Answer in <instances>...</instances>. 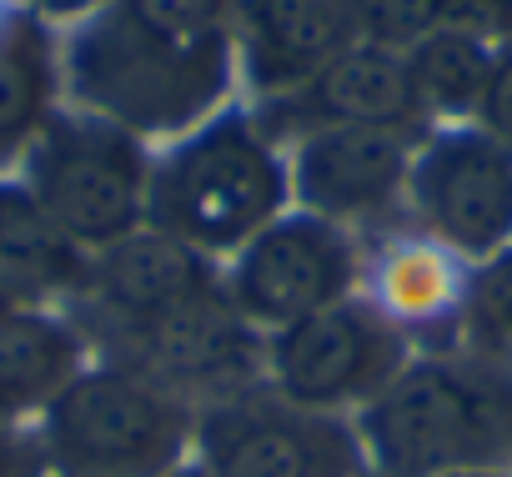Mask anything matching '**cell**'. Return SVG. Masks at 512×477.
<instances>
[{
	"label": "cell",
	"instance_id": "6da1fadb",
	"mask_svg": "<svg viewBox=\"0 0 512 477\" xmlns=\"http://www.w3.org/2000/svg\"><path fill=\"white\" fill-rule=\"evenodd\" d=\"M236 0H101L66 46L81 111L131 136H186L226 96Z\"/></svg>",
	"mask_w": 512,
	"mask_h": 477
},
{
	"label": "cell",
	"instance_id": "7a4b0ae2",
	"mask_svg": "<svg viewBox=\"0 0 512 477\" xmlns=\"http://www.w3.org/2000/svg\"><path fill=\"white\" fill-rule=\"evenodd\" d=\"M292 206L287 156L241 111L191 126L146 181V221L201 257H236L262 226Z\"/></svg>",
	"mask_w": 512,
	"mask_h": 477
},
{
	"label": "cell",
	"instance_id": "3957f363",
	"mask_svg": "<svg viewBox=\"0 0 512 477\" xmlns=\"http://www.w3.org/2000/svg\"><path fill=\"white\" fill-rule=\"evenodd\" d=\"M352 432L372 477L502 467L512 452V387L482 367L422 357L357 412Z\"/></svg>",
	"mask_w": 512,
	"mask_h": 477
},
{
	"label": "cell",
	"instance_id": "277c9868",
	"mask_svg": "<svg viewBox=\"0 0 512 477\" xmlns=\"http://www.w3.org/2000/svg\"><path fill=\"white\" fill-rule=\"evenodd\" d=\"M51 472L171 477L196 442V407L126 362H91L41 417Z\"/></svg>",
	"mask_w": 512,
	"mask_h": 477
},
{
	"label": "cell",
	"instance_id": "5b68a950",
	"mask_svg": "<svg viewBox=\"0 0 512 477\" xmlns=\"http://www.w3.org/2000/svg\"><path fill=\"white\" fill-rule=\"evenodd\" d=\"M21 166L36 206L86 257L146 226L151 156L141 151V136L121 131L106 116L56 111Z\"/></svg>",
	"mask_w": 512,
	"mask_h": 477
},
{
	"label": "cell",
	"instance_id": "8992f818",
	"mask_svg": "<svg viewBox=\"0 0 512 477\" xmlns=\"http://www.w3.org/2000/svg\"><path fill=\"white\" fill-rule=\"evenodd\" d=\"M407 362V332L357 292L262 342L267 392L317 417H337L347 407L362 412Z\"/></svg>",
	"mask_w": 512,
	"mask_h": 477
},
{
	"label": "cell",
	"instance_id": "52a82bcc",
	"mask_svg": "<svg viewBox=\"0 0 512 477\" xmlns=\"http://www.w3.org/2000/svg\"><path fill=\"white\" fill-rule=\"evenodd\" d=\"M357 272L362 262H357L352 231L297 206V211H282L272 226H262L231 257V267L221 272V292L256 332L272 337L352 297Z\"/></svg>",
	"mask_w": 512,
	"mask_h": 477
},
{
	"label": "cell",
	"instance_id": "ba28073f",
	"mask_svg": "<svg viewBox=\"0 0 512 477\" xmlns=\"http://www.w3.org/2000/svg\"><path fill=\"white\" fill-rule=\"evenodd\" d=\"M407 196L427 236L462 262H492L512 247V151L477 121L432 131L412 151Z\"/></svg>",
	"mask_w": 512,
	"mask_h": 477
},
{
	"label": "cell",
	"instance_id": "9c48e42d",
	"mask_svg": "<svg viewBox=\"0 0 512 477\" xmlns=\"http://www.w3.org/2000/svg\"><path fill=\"white\" fill-rule=\"evenodd\" d=\"M196 447L206 477H367L347 422L287 407L262 387L196 412Z\"/></svg>",
	"mask_w": 512,
	"mask_h": 477
},
{
	"label": "cell",
	"instance_id": "30bf717a",
	"mask_svg": "<svg viewBox=\"0 0 512 477\" xmlns=\"http://www.w3.org/2000/svg\"><path fill=\"white\" fill-rule=\"evenodd\" d=\"M111 342H116L111 362L146 372L151 382H161L166 392L191 402L196 412L262 387V342L267 337L226 302L221 287L186 302L181 312H171L151 327H136L126 337H111Z\"/></svg>",
	"mask_w": 512,
	"mask_h": 477
},
{
	"label": "cell",
	"instance_id": "8fae6325",
	"mask_svg": "<svg viewBox=\"0 0 512 477\" xmlns=\"http://www.w3.org/2000/svg\"><path fill=\"white\" fill-rule=\"evenodd\" d=\"M417 136L392 126H317L302 131L287 176L292 201L337 226L387 211L412 176Z\"/></svg>",
	"mask_w": 512,
	"mask_h": 477
},
{
	"label": "cell",
	"instance_id": "7c38bea8",
	"mask_svg": "<svg viewBox=\"0 0 512 477\" xmlns=\"http://www.w3.org/2000/svg\"><path fill=\"white\" fill-rule=\"evenodd\" d=\"M216 287H221L216 262L191 252L186 242H176V236H166L151 221L126 231L121 242L91 252L86 282H81L91 307L106 317L111 337L151 327V322L181 312L186 302H196Z\"/></svg>",
	"mask_w": 512,
	"mask_h": 477
},
{
	"label": "cell",
	"instance_id": "4fadbf2b",
	"mask_svg": "<svg viewBox=\"0 0 512 477\" xmlns=\"http://www.w3.org/2000/svg\"><path fill=\"white\" fill-rule=\"evenodd\" d=\"M357 46V0H236V51L262 91H297Z\"/></svg>",
	"mask_w": 512,
	"mask_h": 477
},
{
	"label": "cell",
	"instance_id": "5bb4252c",
	"mask_svg": "<svg viewBox=\"0 0 512 477\" xmlns=\"http://www.w3.org/2000/svg\"><path fill=\"white\" fill-rule=\"evenodd\" d=\"M282 111L302 116L307 131H317V126H392V131L417 136L427 126V111L407 76V56L377 51L362 41L347 46L342 56H332L297 91H287Z\"/></svg>",
	"mask_w": 512,
	"mask_h": 477
},
{
	"label": "cell",
	"instance_id": "9a60e30c",
	"mask_svg": "<svg viewBox=\"0 0 512 477\" xmlns=\"http://www.w3.org/2000/svg\"><path fill=\"white\" fill-rule=\"evenodd\" d=\"M86 332L46 302H21L0 317V427H26L91 367Z\"/></svg>",
	"mask_w": 512,
	"mask_h": 477
},
{
	"label": "cell",
	"instance_id": "2e32d148",
	"mask_svg": "<svg viewBox=\"0 0 512 477\" xmlns=\"http://www.w3.org/2000/svg\"><path fill=\"white\" fill-rule=\"evenodd\" d=\"M56 96V56L36 11H16L0 0V171L31 156Z\"/></svg>",
	"mask_w": 512,
	"mask_h": 477
},
{
	"label": "cell",
	"instance_id": "e0dca14e",
	"mask_svg": "<svg viewBox=\"0 0 512 477\" xmlns=\"http://www.w3.org/2000/svg\"><path fill=\"white\" fill-rule=\"evenodd\" d=\"M86 252L36 206L26 186H0V277L21 302H46L86 282Z\"/></svg>",
	"mask_w": 512,
	"mask_h": 477
},
{
	"label": "cell",
	"instance_id": "ac0fdd59",
	"mask_svg": "<svg viewBox=\"0 0 512 477\" xmlns=\"http://www.w3.org/2000/svg\"><path fill=\"white\" fill-rule=\"evenodd\" d=\"M492 61H497L492 41L457 31V26H442L407 51V76H412L427 116H452V121L472 116L477 121V106H482L487 81H492Z\"/></svg>",
	"mask_w": 512,
	"mask_h": 477
},
{
	"label": "cell",
	"instance_id": "d6986e66",
	"mask_svg": "<svg viewBox=\"0 0 512 477\" xmlns=\"http://www.w3.org/2000/svg\"><path fill=\"white\" fill-rule=\"evenodd\" d=\"M402 332L417 322H437L462 307V277L452 267V252L437 242H407L377 267V297H372Z\"/></svg>",
	"mask_w": 512,
	"mask_h": 477
},
{
	"label": "cell",
	"instance_id": "ffe728a7",
	"mask_svg": "<svg viewBox=\"0 0 512 477\" xmlns=\"http://www.w3.org/2000/svg\"><path fill=\"white\" fill-rule=\"evenodd\" d=\"M447 26V0H357V41L407 56Z\"/></svg>",
	"mask_w": 512,
	"mask_h": 477
},
{
	"label": "cell",
	"instance_id": "44dd1931",
	"mask_svg": "<svg viewBox=\"0 0 512 477\" xmlns=\"http://www.w3.org/2000/svg\"><path fill=\"white\" fill-rule=\"evenodd\" d=\"M472 317L477 327L492 337V342H507L512 347V247L492 262H482V277L472 287Z\"/></svg>",
	"mask_w": 512,
	"mask_h": 477
},
{
	"label": "cell",
	"instance_id": "7402d4cb",
	"mask_svg": "<svg viewBox=\"0 0 512 477\" xmlns=\"http://www.w3.org/2000/svg\"><path fill=\"white\" fill-rule=\"evenodd\" d=\"M477 126L512 151V41L497 46L492 81H487V96H482V106H477Z\"/></svg>",
	"mask_w": 512,
	"mask_h": 477
},
{
	"label": "cell",
	"instance_id": "603a6c76",
	"mask_svg": "<svg viewBox=\"0 0 512 477\" xmlns=\"http://www.w3.org/2000/svg\"><path fill=\"white\" fill-rule=\"evenodd\" d=\"M447 26L472 31L482 41H512V0H447Z\"/></svg>",
	"mask_w": 512,
	"mask_h": 477
},
{
	"label": "cell",
	"instance_id": "cb8c5ba5",
	"mask_svg": "<svg viewBox=\"0 0 512 477\" xmlns=\"http://www.w3.org/2000/svg\"><path fill=\"white\" fill-rule=\"evenodd\" d=\"M0 477H51V462L36 432L0 427Z\"/></svg>",
	"mask_w": 512,
	"mask_h": 477
},
{
	"label": "cell",
	"instance_id": "d4e9b609",
	"mask_svg": "<svg viewBox=\"0 0 512 477\" xmlns=\"http://www.w3.org/2000/svg\"><path fill=\"white\" fill-rule=\"evenodd\" d=\"M41 6H51V11H96L101 0H41Z\"/></svg>",
	"mask_w": 512,
	"mask_h": 477
},
{
	"label": "cell",
	"instance_id": "484cf974",
	"mask_svg": "<svg viewBox=\"0 0 512 477\" xmlns=\"http://www.w3.org/2000/svg\"><path fill=\"white\" fill-rule=\"evenodd\" d=\"M442 477H507L502 467H457V472H442Z\"/></svg>",
	"mask_w": 512,
	"mask_h": 477
},
{
	"label": "cell",
	"instance_id": "4316f807",
	"mask_svg": "<svg viewBox=\"0 0 512 477\" xmlns=\"http://www.w3.org/2000/svg\"><path fill=\"white\" fill-rule=\"evenodd\" d=\"M11 307H21V297H16V292L6 287V277H0V317H6Z\"/></svg>",
	"mask_w": 512,
	"mask_h": 477
},
{
	"label": "cell",
	"instance_id": "83f0119b",
	"mask_svg": "<svg viewBox=\"0 0 512 477\" xmlns=\"http://www.w3.org/2000/svg\"><path fill=\"white\" fill-rule=\"evenodd\" d=\"M171 477H206V472H201V462H181Z\"/></svg>",
	"mask_w": 512,
	"mask_h": 477
},
{
	"label": "cell",
	"instance_id": "f1b7e54d",
	"mask_svg": "<svg viewBox=\"0 0 512 477\" xmlns=\"http://www.w3.org/2000/svg\"><path fill=\"white\" fill-rule=\"evenodd\" d=\"M51 477H71V472H51Z\"/></svg>",
	"mask_w": 512,
	"mask_h": 477
}]
</instances>
